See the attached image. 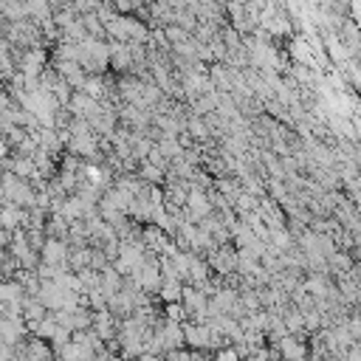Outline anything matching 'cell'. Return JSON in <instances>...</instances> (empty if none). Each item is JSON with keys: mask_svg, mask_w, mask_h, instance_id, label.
Here are the masks:
<instances>
[{"mask_svg": "<svg viewBox=\"0 0 361 361\" xmlns=\"http://www.w3.org/2000/svg\"><path fill=\"white\" fill-rule=\"evenodd\" d=\"M206 263H209V268H212L215 277H229L237 268V249L232 243H221V246H215L206 254Z\"/></svg>", "mask_w": 361, "mask_h": 361, "instance_id": "cell-1", "label": "cell"}, {"mask_svg": "<svg viewBox=\"0 0 361 361\" xmlns=\"http://www.w3.org/2000/svg\"><path fill=\"white\" fill-rule=\"evenodd\" d=\"M305 333H285L277 344H268L277 358H285V361H308V344L302 339Z\"/></svg>", "mask_w": 361, "mask_h": 361, "instance_id": "cell-2", "label": "cell"}, {"mask_svg": "<svg viewBox=\"0 0 361 361\" xmlns=\"http://www.w3.org/2000/svg\"><path fill=\"white\" fill-rule=\"evenodd\" d=\"M40 263L63 268V271H71L68 268V243L60 240V237H46L43 246H40Z\"/></svg>", "mask_w": 361, "mask_h": 361, "instance_id": "cell-3", "label": "cell"}, {"mask_svg": "<svg viewBox=\"0 0 361 361\" xmlns=\"http://www.w3.org/2000/svg\"><path fill=\"white\" fill-rule=\"evenodd\" d=\"M26 221H29V212L23 206H15V204H4L0 201V226L6 232H15V229H26Z\"/></svg>", "mask_w": 361, "mask_h": 361, "instance_id": "cell-4", "label": "cell"}, {"mask_svg": "<svg viewBox=\"0 0 361 361\" xmlns=\"http://www.w3.org/2000/svg\"><path fill=\"white\" fill-rule=\"evenodd\" d=\"M122 282H124V277H122L110 263H107L105 268H99V291L105 294V299H110L113 294H119Z\"/></svg>", "mask_w": 361, "mask_h": 361, "instance_id": "cell-5", "label": "cell"}, {"mask_svg": "<svg viewBox=\"0 0 361 361\" xmlns=\"http://www.w3.org/2000/svg\"><path fill=\"white\" fill-rule=\"evenodd\" d=\"M180 291H184V285H180V282H175V280H161L158 299H161V302H180Z\"/></svg>", "mask_w": 361, "mask_h": 361, "instance_id": "cell-6", "label": "cell"}, {"mask_svg": "<svg viewBox=\"0 0 361 361\" xmlns=\"http://www.w3.org/2000/svg\"><path fill=\"white\" fill-rule=\"evenodd\" d=\"M209 358H212V361H240V355H237V350H235L232 344H223V347L215 350Z\"/></svg>", "mask_w": 361, "mask_h": 361, "instance_id": "cell-7", "label": "cell"}, {"mask_svg": "<svg viewBox=\"0 0 361 361\" xmlns=\"http://www.w3.org/2000/svg\"><path fill=\"white\" fill-rule=\"evenodd\" d=\"M48 341H51V350H60L63 344H68V341H71V330H65V327H60V324H57V330H54V336H51Z\"/></svg>", "mask_w": 361, "mask_h": 361, "instance_id": "cell-8", "label": "cell"}, {"mask_svg": "<svg viewBox=\"0 0 361 361\" xmlns=\"http://www.w3.org/2000/svg\"><path fill=\"white\" fill-rule=\"evenodd\" d=\"M133 361H164V355H152V353H141L138 358H133Z\"/></svg>", "mask_w": 361, "mask_h": 361, "instance_id": "cell-9", "label": "cell"}]
</instances>
